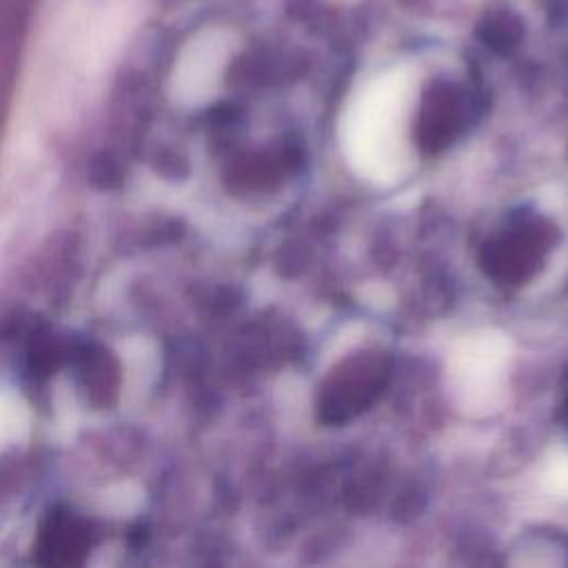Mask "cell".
<instances>
[{
  "label": "cell",
  "instance_id": "cell-1",
  "mask_svg": "<svg viewBox=\"0 0 568 568\" xmlns=\"http://www.w3.org/2000/svg\"><path fill=\"white\" fill-rule=\"evenodd\" d=\"M390 375L384 353L364 351L344 359L324 382L320 393V419L344 424L364 413L386 388Z\"/></svg>",
  "mask_w": 568,
  "mask_h": 568
},
{
  "label": "cell",
  "instance_id": "cell-2",
  "mask_svg": "<svg viewBox=\"0 0 568 568\" xmlns=\"http://www.w3.org/2000/svg\"><path fill=\"white\" fill-rule=\"evenodd\" d=\"M555 240V229L537 215L517 213L501 235L481 251V266L501 284L526 282L544 262Z\"/></svg>",
  "mask_w": 568,
  "mask_h": 568
}]
</instances>
